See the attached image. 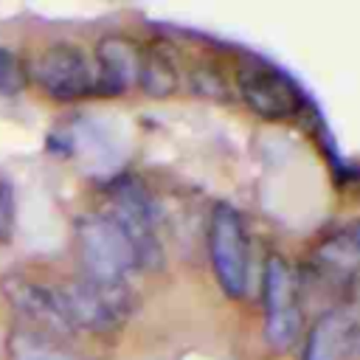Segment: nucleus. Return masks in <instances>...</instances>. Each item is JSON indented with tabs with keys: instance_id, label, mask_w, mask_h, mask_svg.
I'll use <instances>...</instances> for the list:
<instances>
[{
	"instance_id": "1",
	"label": "nucleus",
	"mask_w": 360,
	"mask_h": 360,
	"mask_svg": "<svg viewBox=\"0 0 360 360\" xmlns=\"http://www.w3.org/2000/svg\"><path fill=\"white\" fill-rule=\"evenodd\" d=\"M76 239L84 276L112 284H127V278L141 267L129 239L110 219V214H84L76 219Z\"/></svg>"
},
{
	"instance_id": "2",
	"label": "nucleus",
	"mask_w": 360,
	"mask_h": 360,
	"mask_svg": "<svg viewBox=\"0 0 360 360\" xmlns=\"http://www.w3.org/2000/svg\"><path fill=\"white\" fill-rule=\"evenodd\" d=\"M59 298L73 329L90 332H110L115 329L132 309V292L127 284L98 281L90 276H79L59 287Z\"/></svg>"
},
{
	"instance_id": "3",
	"label": "nucleus",
	"mask_w": 360,
	"mask_h": 360,
	"mask_svg": "<svg viewBox=\"0 0 360 360\" xmlns=\"http://www.w3.org/2000/svg\"><path fill=\"white\" fill-rule=\"evenodd\" d=\"M110 219L121 228V233L129 239L138 264L141 267H158L160 264V239H158V211L149 197V191L132 180L121 177L110 186Z\"/></svg>"
},
{
	"instance_id": "4",
	"label": "nucleus",
	"mask_w": 360,
	"mask_h": 360,
	"mask_svg": "<svg viewBox=\"0 0 360 360\" xmlns=\"http://www.w3.org/2000/svg\"><path fill=\"white\" fill-rule=\"evenodd\" d=\"M208 256L228 298H242L250 281V245L242 217L231 205H217L208 228Z\"/></svg>"
},
{
	"instance_id": "5",
	"label": "nucleus",
	"mask_w": 360,
	"mask_h": 360,
	"mask_svg": "<svg viewBox=\"0 0 360 360\" xmlns=\"http://www.w3.org/2000/svg\"><path fill=\"white\" fill-rule=\"evenodd\" d=\"M264 338L276 352H287L301 335V304L292 267L281 256H270L262 278Z\"/></svg>"
},
{
	"instance_id": "6",
	"label": "nucleus",
	"mask_w": 360,
	"mask_h": 360,
	"mask_svg": "<svg viewBox=\"0 0 360 360\" xmlns=\"http://www.w3.org/2000/svg\"><path fill=\"white\" fill-rule=\"evenodd\" d=\"M34 82L51 96V98H79L96 87V70L84 51H79L70 42L48 45L31 65Z\"/></svg>"
},
{
	"instance_id": "7",
	"label": "nucleus",
	"mask_w": 360,
	"mask_h": 360,
	"mask_svg": "<svg viewBox=\"0 0 360 360\" xmlns=\"http://www.w3.org/2000/svg\"><path fill=\"white\" fill-rule=\"evenodd\" d=\"M3 292H6L8 304L34 323L37 332L51 335V338H65V335L76 332L68 312H65L59 290L45 287L39 281H31L25 276H6Z\"/></svg>"
},
{
	"instance_id": "8",
	"label": "nucleus",
	"mask_w": 360,
	"mask_h": 360,
	"mask_svg": "<svg viewBox=\"0 0 360 360\" xmlns=\"http://www.w3.org/2000/svg\"><path fill=\"white\" fill-rule=\"evenodd\" d=\"M239 96L256 115L270 118V121L290 118L301 107L295 87L278 70L259 68V65L239 70Z\"/></svg>"
},
{
	"instance_id": "9",
	"label": "nucleus",
	"mask_w": 360,
	"mask_h": 360,
	"mask_svg": "<svg viewBox=\"0 0 360 360\" xmlns=\"http://www.w3.org/2000/svg\"><path fill=\"white\" fill-rule=\"evenodd\" d=\"M141 70V51L127 37L110 34L98 39L96 45V87L107 96L127 93L132 84H138Z\"/></svg>"
},
{
	"instance_id": "10",
	"label": "nucleus",
	"mask_w": 360,
	"mask_h": 360,
	"mask_svg": "<svg viewBox=\"0 0 360 360\" xmlns=\"http://www.w3.org/2000/svg\"><path fill=\"white\" fill-rule=\"evenodd\" d=\"M354 318L343 309H332L312 323L301 360H343V354L354 343Z\"/></svg>"
},
{
	"instance_id": "11",
	"label": "nucleus",
	"mask_w": 360,
	"mask_h": 360,
	"mask_svg": "<svg viewBox=\"0 0 360 360\" xmlns=\"http://www.w3.org/2000/svg\"><path fill=\"white\" fill-rule=\"evenodd\" d=\"M8 360H79L59 338L31 332H14L8 338Z\"/></svg>"
},
{
	"instance_id": "12",
	"label": "nucleus",
	"mask_w": 360,
	"mask_h": 360,
	"mask_svg": "<svg viewBox=\"0 0 360 360\" xmlns=\"http://www.w3.org/2000/svg\"><path fill=\"white\" fill-rule=\"evenodd\" d=\"M138 84L155 96H166L174 90L177 76L174 65L166 53L160 51H141V70H138Z\"/></svg>"
},
{
	"instance_id": "13",
	"label": "nucleus",
	"mask_w": 360,
	"mask_h": 360,
	"mask_svg": "<svg viewBox=\"0 0 360 360\" xmlns=\"http://www.w3.org/2000/svg\"><path fill=\"white\" fill-rule=\"evenodd\" d=\"M25 68L8 48H0V96H17L25 90Z\"/></svg>"
},
{
	"instance_id": "14",
	"label": "nucleus",
	"mask_w": 360,
	"mask_h": 360,
	"mask_svg": "<svg viewBox=\"0 0 360 360\" xmlns=\"http://www.w3.org/2000/svg\"><path fill=\"white\" fill-rule=\"evenodd\" d=\"M338 250H343L346 256H357L360 259V222L357 225H352V228H346L340 236H338Z\"/></svg>"
},
{
	"instance_id": "15",
	"label": "nucleus",
	"mask_w": 360,
	"mask_h": 360,
	"mask_svg": "<svg viewBox=\"0 0 360 360\" xmlns=\"http://www.w3.org/2000/svg\"><path fill=\"white\" fill-rule=\"evenodd\" d=\"M3 225H6V202L0 200V228H3Z\"/></svg>"
}]
</instances>
